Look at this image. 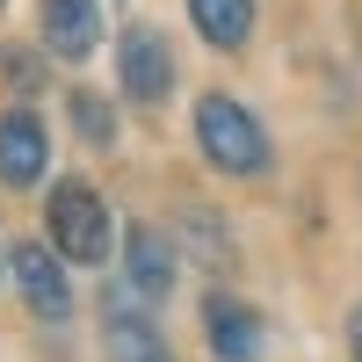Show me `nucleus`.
<instances>
[{
	"mask_svg": "<svg viewBox=\"0 0 362 362\" xmlns=\"http://www.w3.org/2000/svg\"><path fill=\"white\" fill-rule=\"evenodd\" d=\"M196 145H203V160L218 174H232V181L268 174V131H261V116L247 102H232V95H203L196 102Z\"/></svg>",
	"mask_w": 362,
	"mask_h": 362,
	"instance_id": "nucleus-1",
	"label": "nucleus"
},
{
	"mask_svg": "<svg viewBox=\"0 0 362 362\" xmlns=\"http://www.w3.org/2000/svg\"><path fill=\"white\" fill-rule=\"evenodd\" d=\"M348 348H355V362H362V305H355V319H348Z\"/></svg>",
	"mask_w": 362,
	"mask_h": 362,
	"instance_id": "nucleus-14",
	"label": "nucleus"
},
{
	"mask_svg": "<svg viewBox=\"0 0 362 362\" xmlns=\"http://www.w3.org/2000/svg\"><path fill=\"white\" fill-rule=\"evenodd\" d=\"M44 232H51V247L66 261H80V268H102L109 261V210H102V196L87 189V181H51Z\"/></svg>",
	"mask_w": 362,
	"mask_h": 362,
	"instance_id": "nucleus-2",
	"label": "nucleus"
},
{
	"mask_svg": "<svg viewBox=\"0 0 362 362\" xmlns=\"http://www.w3.org/2000/svg\"><path fill=\"white\" fill-rule=\"evenodd\" d=\"M15 261V283H22V305L37 319H66L73 312V290H66V254L44 247V239H22V247H8Z\"/></svg>",
	"mask_w": 362,
	"mask_h": 362,
	"instance_id": "nucleus-4",
	"label": "nucleus"
},
{
	"mask_svg": "<svg viewBox=\"0 0 362 362\" xmlns=\"http://www.w3.org/2000/svg\"><path fill=\"white\" fill-rule=\"evenodd\" d=\"M181 232H189V239H196V261H210V268H218V261H225V232H218V225H210V218H203V210H196V218H189V225H181Z\"/></svg>",
	"mask_w": 362,
	"mask_h": 362,
	"instance_id": "nucleus-13",
	"label": "nucleus"
},
{
	"mask_svg": "<svg viewBox=\"0 0 362 362\" xmlns=\"http://www.w3.org/2000/svg\"><path fill=\"white\" fill-rule=\"evenodd\" d=\"M0 73H8L15 95H44V87H51V66H44L29 44H0Z\"/></svg>",
	"mask_w": 362,
	"mask_h": 362,
	"instance_id": "nucleus-12",
	"label": "nucleus"
},
{
	"mask_svg": "<svg viewBox=\"0 0 362 362\" xmlns=\"http://www.w3.org/2000/svg\"><path fill=\"white\" fill-rule=\"evenodd\" d=\"M102 355L109 362H174L160 326L145 319L138 297H124V290H109V305H102Z\"/></svg>",
	"mask_w": 362,
	"mask_h": 362,
	"instance_id": "nucleus-5",
	"label": "nucleus"
},
{
	"mask_svg": "<svg viewBox=\"0 0 362 362\" xmlns=\"http://www.w3.org/2000/svg\"><path fill=\"white\" fill-rule=\"evenodd\" d=\"M203 341L218 362H261V312L239 297H203Z\"/></svg>",
	"mask_w": 362,
	"mask_h": 362,
	"instance_id": "nucleus-7",
	"label": "nucleus"
},
{
	"mask_svg": "<svg viewBox=\"0 0 362 362\" xmlns=\"http://www.w3.org/2000/svg\"><path fill=\"white\" fill-rule=\"evenodd\" d=\"M124 276H131L138 305H160V297L174 290V239L160 225H131L124 232Z\"/></svg>",
	"mask_w": 362,
	"mask_h": 362,
	"instance_id": "nucleus-8",
	"label": "nucleus"
},
{
	"mask_svg": "<svg viewBox=\"0 0 362 362\" xmlns=\"http://www.w3.org/2000/svg\"><path fill=\"white\" fill-rule=\"evenodd\" d=\"M189 22L210 51H247L254 37V0H189Z\"/></svg>",
	"mask_w": 362,
	"mask_h": 362,
	"instance_id": "nucleus-10",
	"label": "nucleus"
},
{
	"mask_svg": "<svg viewBox=\"0 0 362 362\" xmlns=\"http://www.w3.org/2000/svg\"><path fill=\"white\" fill-rule=\"evenodd\" d=\"M66 116H73V131H80L87 145H116V109H109L102 95L73 87V95H66Z\"/></svg>",
	"mask_w": 362,
	"mask_h": 362,
	"instance_id": "nucleus-11",
	"label": "nucleus"
},
{
	"mask_svg": "<svg viewBox=\"0 0 362 362\" xmlns=\"http://www.w3.org/2000/svg\"><path fill=\"white\" fill-rule=\"evenodd\" d=\"M102 44V8L95 0H44V51L80 66L87 51Z\"/></svg>",
	"mask_w": 362,
	"mask_h": 362,
	"instance_id": "nucleus-9",
	"label": "nucleus"
},
{
	"mask_svg": "<svg viewBox=\"0 0 362 362\" xmlns=\"http://www.w3.org/2000/svg\"><path fill=\"white\" fill-rule=\"evenodd\" d=\"M116 80H124V95L145 102V109L174 95V51H167L160 29H145V22L124 29V44H116Z\"/></svg>",
	"mask_w": 362,
	"mask_h": 362,
	"instance_id": "nucleus-3",
	"label": "nucleus"
},
{
	"mask_svg": "<svg viewBox=\"0 0 362 362\" xmlns=\"http://www.w3.org/2000/svg\"><path fill=\"white\" fill-rule=\"evenodd\" d=\"M0 8H8V0H0Z\"/></svg>",
	"mask_w": 362,
	"mask_h": 362,
	"instance_id": "nucleus-15",
	"label": "nucleus"
},
{
	"mask_svg": "<svg viewBox=\"0 0 362 362\" xmlns=\"http://www.w3.org/2000/svg\"><path fill=\"white\" fill-rule=\"evenodd\" d=\"M44 167H51V131L29 109H8L0 116V181L8 189H37Z\"/></svg>",
	"mask_w": 362,
	"mask_h": 362,
	"instance_id": "nucleus-6",
	"label": "nucleus"
}]
</instances>
